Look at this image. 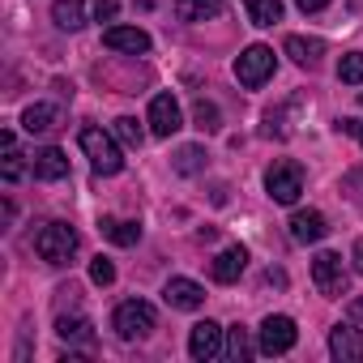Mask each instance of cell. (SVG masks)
Listing matches in <instances>:
<instances>
[{
  "label": "cell",
  "mask_w": 363,
  "mask_h": 363,
  "mask_svg": "<svg viewBox=\"0 0 363 363\" xmlns=\"http://www.w3.org/2000/svg\"><path fill=\"white\" fill-rule=\"evenodd\" d=\"M244 265H248V252H244L240 244H231V248H223V252L214 257L210 274H214V282H235V278L244 274Z\"/></svg>",
  "instance_id": "9a60e30c"
},
{
  "label": "cell",
  "mask_w": 363,
  "mask_h": 363,
  "mask_svg": "<svg viewBox=\"0 0 363 363\" xmlns=\"http://www.w3.org/2000/svg\"><path fill=\"white\" fill-rule=\"evenodd\" d=\"M162 299H167L171 308H179V312H197V308L206 303V286H197L193 278H171L167 291H162Z\"/></svg>",
  "instance_id": "30bf717a"
},
{
  "label": "cell",
  "mask_w": 363,
  "mask_h": 363,
  "mask_svg": "<svg viewBox=\"0 0 363 363\" xmlns=\"http://www.w3.org/2000/svg\"><path fill=\"white\" fill-rule=\"evenodd\" d=\"M350 320H363V299H350Z\"/></svg>",
  "instance_id": "1f68e13d"
},
{
  "label": "cell",
  "mask_w": 363,
  "mask_h": 363,
  "mask_svg": "<svg viewBox=\"0 0 363 363\" xmlns=\"http://www.w3.org/2000/svg\"><path fill=\"white\" fill-rule=\"evenodd\" d=\"M312 282H316L320 295H346L342 257H337V252H316V261H312Z\"/></svg>",
  "instance_id": "8992f818"
},
{
  "label": "cell",
  "mask_w": 363,
  "mask_h": 363,
  "mask_svg": "<svg viewBox=\"0 0 363 363\" xmlns=\"http://www.w3.org/2000/svg\"><path fill=\"white\" fill-rule=\"evenodd\" d=\"M235 77H240V86H248V90L265 86V82L274 77V48H265V43L244 48L240 60H235Z\"/></svg>",
  "instance_id": "277c9868"
},
{
  "label": "cell",
  "mask_w": 363,
  "mask_h": 363,
  "mask_svg": "<svg viewBox=\"0 0 363 363\" xmlns=\"http://www.w3.org/2000/svg\"><path fill=\"white\" fill-rule=\"evenodd\" d=\"M244 9H248V22H252V26H274V22H282V0H244Z\"/></svg>",
  "instance_id": "7402d4cb"
},
{
  "label": "cell",
  "mask_w": 363,
  "mask_h": 363,
  "mask_svg": "<svg viewBox=\"0 0 363 363\" xmlns=\"http://www.w3.org/2000/svg\"><path fill=\"white\" fill-rule=\"evenodd\" d=\"M295 5H299V9H303V13H320V9H325V5H329V0H295Z\"/></svg>",
  "instance_id": "4dcf8cb0"
},
{
  "label": "cell",
  "mask_w": 363,
  "mask_h": 363,
  "mask_svg": "<svg viewBox=\"0 0 363 363\" xmlns=\"http://www.w3.org/2000/svg\"><path fill=\"white\" fill-rule=\"evenodd\" d=\"M325 231H329V223H325L320 210H299V214L291 218V240H295V244H320Z\"/></svg>",
  "instance_id": "4fadbf2b"
},
{
  "label": "cell",
  "mask_w": 363,
  "mask_h": 363,
  "mask_svg": "<svg viewBox=\"0 0 363 363\" xmlns=\"http://www.w3.org/2000/svg\"><path fill=\"white\" fill-rule=\"evenodd\" d=\"M111 325H116V333H120L124 342H133V337H145V333L158 325V316H154V308H150L145 299H128V303L116 308Z\"/></svg>",
  "instance_id": "5b68a950"
},
{
  "label": "cell",
  "mask_w": 363,
  "mask_h": 363,
  "mask_svg": "<svg viewBox=\"0 0 363 363\" xmlns=\"http://www.w3.org/2000/svg\"><path fill=\"white\" fill-rule=\"evenodd\" d=\"M189 354H193L197 363H206V359L223 354V329H218L214 320H197V325H193V333H189Z\"/></svg>",
  "instance_id": "9c48e42d"
},
{
  "label": "cell",
  "mask_w": 363,
  "mask_h": 363,
  "mask_svg": "<svg viewBox=\"0 0 363 363\" xmlns=\"http://www.w3.org/2000/svg\"><path fill=\"white\" fill-rule=\"evenodd\" d=\"M282 52L299 65V69H316L320 65V56H325V43L320 39H303V35H291L286 43H282Z\"/></svg>",
  "instance_id": "5bb4252c"
},
{
  "label": "cell",
  "mask_w": 363,
  "mask_h": 363,
  "mask_svg": "<svg viewBox=\"0 0 363 363\" xmlns=\"http://www.w3.org/2000/svg\"><path fill=\"white\" fill-rule=\"evenodd\" d=\"M82 150H86V158H90V167L99 171V175H116L120 167H124V154H120V145L103 133V128H82Z\"/></svg>",
  "instance_id": "3957f363"
},
{
  "label": "cell",
  "mask_w": 363,
  "mask_h": 363,
  "mask_svg": "<svg viewBox=\"0 0 363 363\" xmlns=\"http://www.w3.org/2000/svg\"><path fill=\"white\" fill-rule=\"evenodd\" d=\"M99 231H103L111 244H120V248H133V244L141 240V227H137V223H128V218H103V223H99Z\"/></svg>",
  "instance_id": "d6986e66"
},
{
  "label": "cell",
  "mask_w": 363,
  "mask_h": 363,
  "mask_svg": "<svg viewBox=\"0 0 363 363\" xmlns=\"http://www.w3.org/2000/svg\"><path fill=\"white\" fill-rule=\"evenodd\" d=\"M56 333H60L65 342L94 346V329H90V320H86V316H60V320H56Z\"/></svg>",
  "instance_id": "44dd1931"
},
{
  "label": "cell",
  "mask_w": 363,
  "mask_h": 363,
  "mask_svg": "<svg viewBox=\"0 0 363 363\" xmlns=\"http://www.w3.org/2000/svg\"><path fill=\"white\" fill-rule=\"evenodd\" d=\"M193 124H197L201 133H218V107L206 103V99H197V107H193Z\"/></svg>",
  "instance_id": "cb8c5ba5"
},
{
  "label": "cell",
  "mask_w": 363,
  "mask_h": 363,
  "mask_svg": "<svg viewBox=\"0 0 363 363\" xmlns=\"http://www.w3.org/2000/svg\"><path fill=\"white\" fill-rule=\"evenodd\" d=\"M116 137H120L124 145H141V141H145V133H141V124H137L133 116H120V120H116Z\"/></svg>",
  "instance_id": "484cf974"
},
{
  "label": "cell",
  "mask_w": 363,
  "mask_h": 363,
  "mask_svg": "<svg viewBox=\"0 0 363 363\" xmlns=\"http://www.w3.org/2000/svg\"><path fill=\"white\" fill-rule=\"evenodd\" d=\"M103 43H107L111 52H128V56L150 52V35H145L141 26H111V30L103 35Z\"/></svg>",
  "instance_id": "7c38bea8"
},
{
  "label": "cell",
  "mask_w": 363,
  "mask_h": 363,
  "mask_svg": "<svg viewBox=\"0 0 363 363\" xmlns=\"http://www.w3.org/2000/svg\"><path fill=\"white\" fill-rule=\"evenodd\" d=\"M90 278H94L99 286H111V282H116V265H111L107 257H94V261H90Z\"/></svg>",
  "instance_id": "f1b7e54d"
},
{
  "label": "cell",
  "mask_w": 363,
  "mask_h": 363,
  "mask_svg": "<svg viewBox=\"0 0 363 363\" xmlns=\"http://www.w3.org/2000/svg\"><path fill=\"white\" fill-rule=\"evenodd\" d=\"M295 320L291 316H265L261 320V354H286L295 346Z\"/></svg>",
  "instance_id": "52a82bcc"
},
{
  "label": "cell",
  "mask_w": 363,
  "mask_h": 363,
  "mask_svg": "<svg viewBox=\"0 0 363 363\" xmlns=\"http://www.w3.org/2000/svg\"><path fill=\"white\" fill-rule=\"evenodd\" d=\"M56 120H60V111H56L52 103H35V107H26L22 128L35 137V133H52V128H56Z\"/></svg>",
  "instance_id": "ac0fdd59"
},
{
  "label": "cell",
  "mask_w": 363,
  "mask_h": 363,
  "mask_svg": "<svg viewBox=\"0 0 363 363\" xmlns=\"http://www.w3.org/2000/svg\"><path fill=\"white\" fill-rule=\"evenodd\" d=\"M354 269H359V274H363V240H359V244H354Z\"/></svg>",
  "instance_id": "d6a6232c"
},
{
  "label": "cell",
  "mask_w": 363,
  "mask_h": 363,
  "mask_svg": "<svg viewBox=\"0 0 363 363\" xmlns=\"http://www.w3.org/2000/svg\"><path fill=\"white\" fill-rule=\"evenodd\" d=\"M337 77L350 82V86H359V82H363V52H346L342 65H337Z\"/></svg>",
  "instance_id": "d4e9b609"
},
{
  "label": "cell",
  "mask_w": 363,
  "mask_h": 363,
  "mask_svg": "<svg viewBox=\"0 0 363 363\" xmlns=\"http://www.w3.org/2000/svg\"><path fill=\"white\" fill-rule=\"evenodd\" d=\"M35 252L48 261V265H69L73 252H77V231L65 227V223H43L35 231Z\"/></svg>",
  "instance_id": "6da1fadb"
},
{
  "label": "cell",
  "mask_w": 363,
  "mask_h": 363,
  "mask_svg": "<svg viewBox=\"0 0 363 363\" xmlns=\"http://www.w3.org/2000/svg\"><path fill=\"white\" fill-rule=\"evenodd\" d=\"M184 128V120H179V103L175 94H154L150 99V133L154 137H171Z\"/></svg>",
  "instance_id": "ba28073f"
},
{
  "label": "cell",
  "mask_w": 363,
  "mask_h": 363,
  "mask_svg": "<svg viewBox=\"0 0 363 363\" xmlns=\"http://www.w3.org/2000/svg\"><path fill=\"white\" fill-rule=\"evenodd\" d=\"M22 171H26V167H22V154H18L13 145H5V167H0V175H5L9 184H18V179H22Z\"/></svg>",
  "instance_id": "83f0119b"
},
{
  "label": "cell",
  "mask_w": 363,
  "mask_h": 363,
  "mask_svg": "<svg viewBox=\"0 0 363 363\" xmlns=\"http://www.w3.org/2000/svg\"><path fill=\"white\" fill-rule=\"evenodd\" d=\"M227 354H231V359H240V363H244V359L252 354V342H248V333H244L240 325L231 329V342H227Z\"/></svg>",
  "instance_id": "4316f807"
},
{
  "label": "cell",
  "mask_w": 363,
  "mask_h": 363,
  "mask_svg": "<svg viewBox=\"0 0 363 363\" xmlns=\"http://www.w3.org/2000/svg\"><path fill=\"white\" fill-rule=\"evenodd\" d=\"M65 175H69V158H65V150L48 145V150L35 154V179H65Z\"/></svg>",
  "instance_id": "2e32d148"
},
{
  "label": "cell",
  "mask_w": 363,
  "mask_h": 363,
  "mask_svg": "<svg viewBox=\"0 0 363 363\" xmlns=\"http://www.w3.org/2000/svg\"><path fill=\"white\" fill-rule=\"evenodd\" d=\"M265 193H269L278 206H295V201H299V193H303V167H299V162H291V158L274 162V167L265 171Z\"/></svg>",
  "instance_id": "7a4b0ae2"
},
{
  "label": "cell",
  "mask_w": 363,
  "mask_h": 363,
  "mask_svg": "<svg viewBox=\"0 0 363 363\" xmlns=\"http://www.w3.org/2000/svg\"><path fill=\"white\" fill-rule=\"evenodd\" d=\"M116 9H120V0H94V18H99V22H111Z\"/></svg>",
  "instance_id": "f546056e"
},
{
  "label": "cell",
  "mask_w": 363,
  "mask_h": 363,
  "mask_svg": "<svg viewBox=\"0 0 363 363\" xmlns=\"http://www.w3.org/2000/svg\"><path fill=\"white\" fill-rule=\"evenodd\" d=\"M201 167H206V150L201 145H184V150L175 154V171L179 175H197Z\"/></svg>",
  "instance_id": "603a6c76"
},
{
  "label": "cell",
  "mask_w": 363,
  "mask_h": 363,
  "mask_svg": "<svg viewBox=\"0 0 363 363\" xmlns=\"http://www.w3.org/2000/svg\"><path fill=\"white\" fill-rule=\"evenodd\" d=\"M223 13V0H175V18L179 22H206Z\"/></svg>",
  "instance_id": "e0dca14e"
},
{
  "label": "cell",
  "mask_w": 363,
  "mask_h": 363,
  "mask_svg": "<svg viewBox=\"0 0 363 363\" xmlns=\"http://www.w3.org/2000/svg\"><path fill=\"white\" fill-rule=\"evenodd\" d=\"M329 354L342 359V363H359V359H363V329L337 325V329L329 333Z\"/></svg>",
  "instance_id": "8fae6325"
},
{
  "label": "cell",
  "mask_w": 363,
  "mask_h": 363,
  "mask_svg": "<svg viewBox=\"0 0 363 363\" xmlns=\"http://www.w3.org/2000/svg\"><path fill=\"white\" fill-rule=\"evenodd\" d=\"M52 22L60 30H82L86 26V5H82V0H56V5H52Z\"/></svg>",
  "instance_id": "ffe728a7"
},
{
  "label": "cell",
  "mask_w": 363,
  "mask_h": 363,
  "mask_svg": "<svg viewBox=\"0 0 363 363\" xmlns=\"http://www.w3.org/2000/svg\"><path fill=\"white\" fill-rule=\"evenodd\" d=\"M359 141H363V124H359Z\"/></svg>",
  "instance_id": "836d02e7"
}]
</instances>
